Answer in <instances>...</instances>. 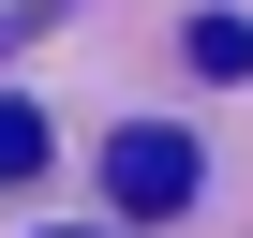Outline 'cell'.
I'll list each match as a JSON object with an SVG mask.
<instances>
[{
  "label": "cell",
  "mask_w": 253,
  "mask_h": 238,
  "mask_svg": "<svg viewBox=\"0 0 253 238\" xmlns=\"http://www.w3.org/2000/svg\"><path fill=\"white\" fill-rule=\"evenodd\" d=\"M104 194L134 208V223L194 208V134H164V119H134V134H104Z\"/></svg>",
  "instance_id": "1"
},
{
  "label": "cell",
  "mask_w": 253,
  "mask_h": 238,
  "mask_svg": "<svg viewBox=\"0 0 253 238\" xmlns=\"http://www.w3.org/2000/svg\"><path fill=\"white\" fill-rule=\"evenodd\" d=\"M194 75H253V30L238 15H194Z\"/></svg>",
  "instance_id": "2"
},
{
  "label": "cell",
  "mask_w": 253,
  "mask_h": 238,
  "mask_svg": "<svg viewBox=\"0 0 253 238\" xmlns=\"http://www.w3.org/2000/svg\"><path fill=\"white\" fill-rule=\"evenodd\" d=\"M30 164H45V119H30V104H0V179H30Z\"/></svg>",
  "instance_id": "3"
}]
</instances>
